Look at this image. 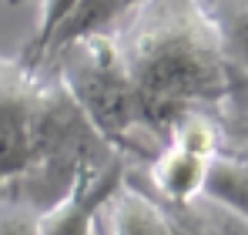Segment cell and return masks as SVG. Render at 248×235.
<instances>
[{"mask_svg":"<svg viewBox=\"0 0 248 235\" xmlns=\"http://www.w3.org/2000/svg\"><path fill=\"white\" fill-rule=\"evenodd\" d=\"M111 34L134 84L141 124L158 145H168L185 115H208L235 98L205 0H144Z\"/></svg>","mask_w":248,"mask_h":235,"instance_id":"6da1fadb","label":"cell"},{"mask_svg":"<svg viewBox=\"0 0 248 235\" xmlns=\"http://www.w3.org/2000/svg\"><path fill=\"white\" fill-rule=\"evenodd\" d=\"M47 64H54V74L64 81L91 128L127 161L138 158L148 165L165 148L141 124L138 94L127 78L114 34H91L74 40Z\"/></svg>","mask_w":248,"mask_h":235,"instance_id":"7a4b0ae2","label":"cell"},{"mask_svg":"<svg viewBox=\"0 0 248 235\" xmlns=\"http://www.w3.org/2000/svg\"><path fill=\"white\" fill-rule=\"evenodd\" d=\"M78 0H41V17H37V27H34V34L31 40L24 44V50H20V64L24 67H31V71H41L44 67V54H47V40L54 37V31L61 27V20L71 14V7H74Z\"/></svg>","mask_w":248,"mask_h":235,"instance_id":"7c38bea8","label":"cell"},{"mask_svg":"<svg viewBox=\"0 0 248 235\" xmlns=\"http://www.w3.org/2000/svg\"><path fill=\"white\" fill-rule=\"evenodd\" d=\"M44 94L47 74L0 57V192L34 165Z\"/></svg>","mask_w":248,"mask_h":235,"instance_id":"3957f363","label":"cell"},{"mask_svg":"<svg viewBox=\"0 0 248 235\" xmlns=\"http://www.w3.org/2000/svg\"><path fill=\"white\" fill-rule=\"evenodd\" d=\"M7 3H10V7H27V3H37V7H41V0H7Z\"/></svg>","mask_w":248,"mask_h":235,"instance_id":"5bb4252c","label":"cell"},{"mask_svg":"<svg viewBox=\"0 0 248 235\" xmlns=\"http://www.w3.org/2000/svg\"><path fill=\"white\" fill-rule=\"evenodd\" d=\"M202 198L215 201L218 208H225L235 218L248 222V158L218 151L208 161Z\"/></svg>","mask_w":248,"mask_h":235,"instance_id":"9c48e42d","label":"cell"},{"mask_svg":"<svg viewBox=\"0 0 248 235\" xmlns=\"http://www.w3.org/2000/svg\"><path fill=\"white\" fill-rule=\"evenodd\" d=\"M232 71L235 98H248V0H205Z\"/></svg>","mask_w":248,"mask_h":235,"instance_id":"ba28073f","label":"cell"},{"mask_svg":"<svg viewBox=\"0 0 248 235\" xmlns=\"http://www.w3.org/2000/svg\"><path fill=\"white\" fill-rule=\"evenodd\" d=\"M0 235H41V212L24 201L0 198Z\"/></svg>","mask_w":248,"mask_h":235,"instance_id":"4fadbf2b","label":"cell"},{"mask_svg":"<svg viewBox=\"0 0 248 235\" xmlns=\"http://www.w3.org/2000/svg\"><path fill=\"white\" fill-rule=\"evenodd\" d=\"M245 158H248V155H245Z\"/></svg>","mask_w":248,"mask_h":235,"instance_id":"9a60e30c","label":"cell"},{"mask_svg":"<svg viewBox=\"0 0 248 235\" xmlns=\"http://www.w3.org/2000/svg\"><path fill=\"white\" fill-rule=\"evenodd\" d=\"M144 0H78L71 7V14L61 20V27L54 31V37L47 40V54H44V64L61 54L67 44L91 34H111L121 20H127Z\"/></svg>","mask_w":248,"mask_h":235,"instance_id":"52a82bcc","label":"cell"},{"mask_svg":"<svg viewBox=\"0 0 248 235\" xmlns=\"http://www.w3.org/2000/svg\"><path fill=\"white\" fill-rule=\"evenodd\" d=\"M108 212L111 235H178V225L171 222L165 205L148 188H141L131 175L121 192L108 201Z\"/></svg>","mask_w":248,"mask_h":235,"instance_id":"8992f818","label":"cell"},{"mask_svg":"<svg viewBox=\"0 0 248 235\" xmlns=\"http://www.w3.org/2000/svg\"><path fill=\"white\" fill-rule=\"evenodd\" d=\"M131 161L114 151L97 165H87L71 182V188L57 205H50L41 215V235H94V222L101 208L118 195L127 182Z\"/></svg>","mask_w":248,"mask_h":235,"instance_id":"277c9868","label":"cell"},{"mask_svg":"<svg viewBox=\"0 0 248 235\" xmlns=\"http://www.w3.org/2000/svg\"><path fill=\"white\" fill-rule=\"evenodd\" d=\"M168 145L185 148V151H195V155H205V158H215L221 151V131H218V124L211 121V115L191 111V115H185L171 128Z\"/></svg>","mask_w":248,"mask_h":235,"instance_id":"8fae6325","label":"cell"},{"mask_svg":"<svg viewBox=\"0 0 248 235\" xmlns=\"http://www.w3.org/2000/svg\"><path fill=\"white\" fill-rule=\"evenodd\" d=\"M127 175H131V168H127ZM134 178V175H131ZM138 182V178H134ZM141 185V182H138ZM144 188V185H141ZM155 195V192H151ZM158 198V195H155ZM161 205H165V212L171 215V222L178 225V235H248V222L242 218H235L232 212H225V208H218L215 201H208V198H191V201H165V198H158Z\"/></svg>","mask_w":248,"mask_h":235,"instance_id":"30bf717a","label":"cell"},{"mask_svg":"<svg viewBox=\"0 0 248 235\" xmlns=\"http://www.w3.org/2000/svg\"><path fill=\"white\" fill-rule=\"evenodd\" d=\"M208 161H211V158H205V155H195V151L165 145L141 171L131 168V175H134L148 192H155L158 198L181 205V201H191V198L202 195Z\"/></svg>","mask_w":248,"mask_h":235,"instance_id":"5b68a950","label":"cell"}]
</instances>
